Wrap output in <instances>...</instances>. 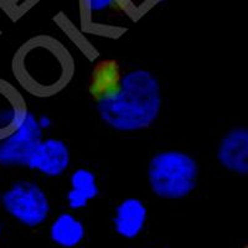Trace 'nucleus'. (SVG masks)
Returning a JSON list of instances; mask_svg holds the SVG:
<instances>
[{
    "instance_id": "obj_1",
    "label": "nucleus",
    "mask_w": 248,
    "mask_h": 248,
    "mask_svg": "<svg viewBox=\"0 0 248 248\" xmlns=\"http://www.w3.org/2000/svg\"><path fill=\"white\" fill-rule=\"evenodd\" d=\"M161 102L158 78L150 71L133 70L123 76L116 96L97 103V112L112 129L138 132L156 121Z\"/></svg>"
},
{
    "instance_id": "obj_2",
    "label": "nucleus",
    "mask_w": 248,
    "mask_h": 248,
    "mask_svg": "<svg viewBox=\"0 0 248 248\" xmlns=\"http://www.w3.org/2000/svg\"><path fill=\"white\" fill-rule=\"evenodd\" d=\"M14 72L32 94L52 96L67 85L74 65L67 50L57 40L37 36L21 46L14 60Z\"/></svg>"
},
{
    "instance_id": "obj_3",
    "label": "nucleus",
    "mask_w": 248,
    "mask_h": 248,
    "mask_svg": "<svg viewBox=\"0 0 248 248\" xmlns=\"http://www.w3.org/2000/svg\"><path fill=\"white\" fill-rule=\"evenodd\" d=\"M198 163L187 153L165 150L155 154L148 167V181L156 196L178 200L189 196L196 187Z\"/></svg>"
},
{
    "instance_id": "obj_4",
    "label": "nucleus",
    "mask_w": 248,
    "mask_h": 248,
    "mask_svg": "<svg viewBox=\"0 0 248 248\" xmlns=\"http://www.w3.org/2000/svg\"><path fill=\"white\" fill-rule=\"evenodd\" d=\"M0 203L9 216L28 227L40 226L50 214L47 195L32 181L20 180L12 184L0 195Z\"/></svg>"
},
{
    "instance_id": "obj_5",
    "label": "nucleus",
    "mask_w": 248,
    "mask_h": 248,
    "mask_svg": "<svg viewBox=\"0 0 248 248\" xmlns=\"http://www.w3.org/2000/svg\"><path fill=\"white\" fill-rule=\"evenodd\" d=\"M43 139V128L32 113L25 118L9 136L0 140V165L28 167L31 155Z\"/></svg>"
},
{
    "instance_id": "obj_6",
    "label": "nucleus",
    "mask_w": 248,
    "mask_h": 248,
    "mask_svg": "<svg viewBox=\"0 0 248 248\" xmlns=\"http://www.w3.org/2000/svg\"><path fill=\"white\" fill-rule=\"evenodd\" d=\"M71 155L67 144L61 139H41L28 163V168L46 176H60L67 170Z\"/></svg>"
},
{
    "instance_id": "obj_7",
    "label": "nucleus",
    "mask_w": 248,
    "mask_h": 248,
    "mask_svg": "<svg viewBox=\"0 0 248 248\" xmlns=\"http://www.w3.org/2000/svg\"><path fill=\"white\" fill-rule=\"evenodd\" d=\"M217 159L229 171L248 175V127H237L226 133L217 149Z\"/></svg>"
},
{
    "instance_id": "obj_8",
    "label": "nucleus",
    "mask_w": 248,
    "mask_h": 248,
    "mask_svg": "<svg viewBox=\"0 0 248 248\" xmlns=\"http://www.w3.org/2000/svg\"><path fill=\"white\" fill-rule=\"evenodd\" d=\"M122 75L119 62L114 59H103L94 63L90 76V94L99 102L108 101L116 96L122 85Z\"/></svg>"
},
{
    "instance_id": "obj_9",
    "label": "nucleus",
    "mask_w": 248,
    "mask_h": 248,
    "mask_svg": "<svg viewBox=\"0 0 248 248\" xmlns=\"http://www.w3.org/2000/svg\"><path fill=\"white\" fill-rule=\"evenodd\" d=\"M147 218L148 209L145 203L140 199L128 198L117 206L113 217V226L119 236L133 240L144 230Z\"/></svg>"
},
{
    "instance_id": "obj_10",
    "label": "nucleus",
    "mask_w": 248,
    "mask_h": 248,
    "mask_svg": "<svg viewBox=\"0 0 248 248\" xmlns=\"http://www.w3.org/2000/svg\"><path fill=\"white\" fill-rule=\"evenodd\" d=\"M28 112L17 91L0 79V140L21 123Z\"/></svg>"
},
{
    "instance_id": "obj_11",
    "label": "nucleus",
    "mask_w": 248,
    "mask_h": 248,
    "mask_svg": "<svg viewBox=\"0 0 248 248\" xmlns=\"http://www.w3.org/2000/svg\"><path fill=\"white\" fill-rule=\"evenodd\" d=\"M70 185L67 202L72 210L85 209L88 202L94 200L99 194L96 175L86 168H79L71 174Z\"/></svg>"
},
{
    "instance_id": "obj_12",
    "label": "nucleus",
    "mask_w": 248,
    "mask_h": 248,
    "mask_svg": "<svg viewBox=\"0 0 248 248\" xmlns=\"http://www.w3.org/2000/svg\"><path fill=\"white\" fill-rule=\"evenodd\" d=\"M86 229L79 218L72 214H61L50 226V237L62 248H75L85 240Z\"/></svg>"
},
{
    "instance_id": "obj_13",
    "label": "nucleus",
    "mask_w": 248,
    "mask_h": 248,
    "mask_svg": "<svg viewBox=\"0 0 248 248\" xmlns=\"http://www.w3.org/2000/svg\"><path fill=\"white\" fill-rule=\"evenodd\" d=\"M129 0H82V5L88 16H98L105 13L124 6Z\"/></svg>"
},
{
    "instance_id": "obj_14",
    "label": "nucleus",
    "mask_w": 248,
    "mask_h": 248,
    "mask_svg": "<svg viewBox=\"0 0 248 248\" xmlns=\"http://www.w3.org/2000/svg\"><path fill=\"white\" fill-rule=\"evenodd\" d=\"M37 121H39V124H40V127L43 128V130H44V128H47V127H50V119L47 118V117H41V118H37Z\"/></svg>"
},
{
    "instance_id": "obj_15",
    "label": "nucleus",
    "mask_w": 248,
    "mask_h": 248,
    "mask_svg": "<svg viewBox=\"0 0 248 248\" xmlns=\"http://www.w3.org/2000/svg\"><path fill=\"white\" fill-rule=\"evenodd\" d=\"M1 232H3V229H1V222H0V237H1Z\"/></svg>"
},
{
    "instance_id": "obj_16",
    "label": "nucleus",
    "mask_w": 248,
    "mask_h": 248,
    "mask_svg": "<svg viewBox=\"0 0 248 248\" xmlns=\"http://www.w3.org/2000/svg\"><path fill=\"white\" fill-rule=\"evenodd\" d=\"M147 1H149V0H147Z\"/></svg>"
}]
</instances>
